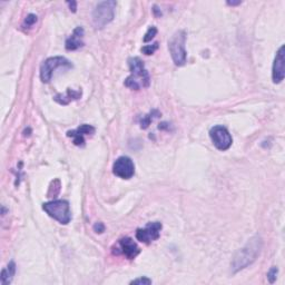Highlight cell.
I'll return each mask as SVG.
<instances>
[{
	"mask_svg": "<svg viewBox=\"0 0 285 285\" xmlns=\"http://www.w3.org/2000/svg\"><path fill=\"white\" fill-rule=\"evenodd\" d=\"M263 248V239L261 236H253L249 239L242 249L238 250L237 253L233 257V261L231 263L232 273H237L250 267L251 264L256 261V258L261 254V251Z\"/></svg>",
	"mask_w": 285,
	"mask_h": 285,
	"instance_id": "cell-1",
	"label": "cell"
},
{
	"mask_svg": "<svg viewBox=\"0 0 285 285\" xmlns=\"http://www.w3.org/2000/svg\"><path fill=\"white\" fill-rule=\"evenodd\" d=\"M130 75L125 80V86L134 91L148 87L150 83L149 74L145 68L144 61L139 57H131L128 59Z\"/></svg>",
	"mask_w": 285,
	"mask_h": 285,
	"instance_id": "cell-2",
	"label": "cell"
},
{
	"mask_svg": "<svg viewBox=\"0 0 285 285\" xmlns=\"http://www.w3.org/2000/svg\"><path fill=\"white\" fill-rule=\"evenodd\" d=\"M116 2L107 0V2L99 3L93 11V24L96 29H103L115 17Z\"/></svg>",
	"mask_w": 285,
	"mask_h": 285,
	"instance_id": "cell-3",
	"label": "cell"
},
{
	"mask_svg": "<svg viewBox=\"0 0 285 285\" xmlns=\"http://www.w3.org/2000/svg\"><path fill=\"white\" fill-rule=\"evenodd\" d=\"M186 33L184 30H179L168 40V49L172 59L176 66H184L186 62Z\"/></svg>",
	"mask_w": 285,
	"mask_h": 285,
	"instance_id": "cell-4",
	"label": "cell"
},
{
	"mask_svg": "<svg viewBox=\"0 0 285 285\" xmlns=\"http://www.w3.org/2000/svg\"><path fill=\"white\" fill-rule=\"evenodd\" d=\"M43 211H45L50 217H53L60 224H68L72 221V212L69 207V203L64 200H57L47 202L42 205Z\"/></svg>",
	"mask_w": 285,
	"mask_h": 285,
	"instance_id": "cell-5",
	"label": "cell"
},
{
	"mask_svg": "<svg viewBox=\"0 0 285 285\" xmlns=\"http://www.w3.org/2000/svg\"><path fill=\"white\" fill-rule=\"evenodd\" d=\"M59 67L71 68L73 67V65L71 64V61L65 58V57H60V56L50 57V58L43 61L40 67V79L42 83L45 84L49 83L50 79L53 77L54 71H56V69Z\"/></svg>",
	"mask_w": 285,
	"mask_h": 285,
	"instance_id": "cell-6",
	"label": "cell"
},
{
	"mask_svg": "<svg viewBox=\"0 0 285 285\" xmlns=\"http://www.w3.org/2000/svg\"><path fill=\"white\" fill-rule=\"evenodd\" d=\"M210 137L214 144V146L220 150H226L232 146L233 138L224 126H214L210 130Z\"/></svg>",
	"mask_w": 285,
	"mask_h": 285,
	"instance_id": "cell-7",
	"label": "cell"
},
{
	"mask_svg": "<svg viewBox=\"0 0 285 285\" xmlns=\"http://www.w3.org/2000/svg\"><path fill=\"white\" fill-rule=\"evenodd\" d=\"M113 173L119 179L129 180L135 174V165L127 156H120L113 165Z\"/></svg>",
	"mask_w": 285,
	"mask_h": 285,
	"instance_id": "cell-8",
	"label": "cell"
},
{
	"mask_svg": "<svg viewBox=\"0 0 285 285\" xmlns=\"http://www.w3.org/2000/svg\"><path fill=\"white\" fill-rule=\"evenodd\" d=\"M162 223L160 222H151V223H147V225L144 229H138L136 231V238L139 242L149 244L160 238L161 236V231H162Z\"/></svg>",
	"mask_w": 285,
	"mask_h": 285,
	"instance_id": "cell-9",
	"label": "cell"
},
{
	"mask_svg": "<svg viewBox=\"0 0 285 285\" xmlns=\"http://www.w3.org/2000/svg\"><path fill=\"white\" fill-rule=\"evenodd\" d=\"M113 252L115 254H123L127 258L133 259L141 253V250H139L137 244L134 242V239H131L130 237H124L118 240L116 249L114 248Z\"/></svg>",
	"mask_w": 285,
	"mask_h": 285,
	"instance_id": "cell-10",
	"label": "cell"
},
{
	"mask_svg": "<svg viewBox=\"0 0 285 285\" xmlns=\"http://www.w3.org/2000/svg\"><path fill=\"white\" fill-rule=\"evenodd\" d=\"M285 52L284 46H281L280 49L277 50L275 59L273 62V69H272V79H273L274 84H280L285 77Z\"/></svg>",
	"mask_w": 285,
	"mask_h": 285,
	"instance_id": "cell-11",
	"label": "cell"
},
{
	"mask_svg": "<svg viewBox=\"0 0 285 285\" xmlns=\"http://www.w3.org/2000/svg\"><path fill=\"white\" fill-rule=\"evenodd\" d=\"M95 133V128L91 125L84 124L79 126L77 129L69 130L67 133L68 137H72L74 144L76 146H84L85 145V136L86 135H93Z\"/></svg>",
	"mask_w": 285,
	"mask_h": 285,
	"instance_id": "cell-12",
	"label": "cell"
},
{
	"mask_svg": "<svg viewBox=\"0 0 285 285\" xmlns=\"http://www.w3.org/2000/svg\"><path fill=\"white\" fill-rule=\"evenodd\" d=\"M84 28L77 27L75 28L73 34L67 38L66 40V49L67 50H76L84 46Z\"/></svg>",
	"mask_w": 285,
	"mask_h": 285,
	"instance_id": "cell-13",
	"label": "cell"
},
{
	"mask_svg": "<svg viewBox=\"0 0 285 285\" xmlns=\"http://www.w3.org/2000/svg\"><path fill=\"white\" fill-rule=\"evenodd\" d=\"M81 97V91H74L68 88L66 94H59L55 97V100L60 105H68L72 100L79 99Z\"/></svg>",
	"mask_w": 285,
	"mask_h": 285,
	"instance_id": "cell-14",
	"label": "cell"
},
{
	"mask_svg": "<svg viewBox=\"0 0 285 285\" xmlns=\"http://www.w3.org/2000/svg\"><path fill=\"white\" fill-rule=\"evenodd\" d=\"M15 274H16V264H15V262H10L7 267L3 270L2 277H0V282H2L3 285L10 284Z\"/></svg>",
	"mask_w": 285,
	"mask_h": 285,
	"instance_id": "cell-15",
	"label": "cell"
},
{
	"mask_svg": "<svg viewBox=\"0 0 285 285\" xmlns=\"http://www.w3.org/2000/svg\"><path fill=\"white\" fill-rule=\"evenodd\" d=\"M160 115H161V114L158 113L157 111H153V112H150L148 115L143 116V118L141 120V127L144 128V129L147 128L151 120H153V118L154 117H160Z\"/></svg>",
	"mask_w": 285,
	"mask_h": 285,
	"instance_id": "cell-16",
	"label": "cell"
},
{
	"mask_svg": "<svg viewBox=\"0 0 285 285\" xmlns=\"http://www.w3.org/2000/svg\"><path fill=\"white\" fill-rule=\"evenodd\" d=\"M158 49V42H154L153 45H147V46H144L142 48V53L145 55H153L156 50Z\"/></svg>",
	"mask_w": 285,
	"mask_h": 285,
	"instance_id": "cell-17",
	"label": "cell"
},
{
	"mask_svg": "<svg viewBox=\"0 0 285 285\" xmlns=\"http://www.w3.org/2000/svg\"><path fill=\"white\" fill-rule=\"evenodd\" d=\"M156 34H157V28H156V27H154V26L149 27V28H148V30H147V33L145 34L144 41H145V42H148V41H150V40L153 39V38L156 36Z\"/></svg>",
	"mask_w": 285,
	"mask_h": 285,
	"instance_id": "cell-18",
	"label": "cell"
},
{
	"mask_svg": "<svg viewBox=\"0 0 285 285\" xmlns=\"http://www.w3.org/2000/svg\"><path fill=\"white\" fill-rule=\"evenodd\" d=\"M277 273H278V270L276 267H273L268 273V280L270 283H274L276 281V277H277Z\"/></svg>",
	"mask_w": 285,
	"mask_h": 285,
	"instance_id": "cell-19",
	"label": "cell"
},
{
	"mask_svg": "<svg viewBox=\"0 0 285 285\" xmlns=\"http://www.w3.org/2000/svg\"><path fill=\"white\" fill-rule=\"evenodd\" d=\"M36 21H37V16L34 15V14H30L26 17V19H25L24 26L25 27H31L34 24H36Z\"/></svg>",
	"mask_w": 285,
	"mask_h": 285,
	"instance_id": "cell-20",
	"label": "cell"
},
{
	"mask_svg": "<svg viewBox=\"0 0 285 285\" xmlns=\"http://www.w3.org/2000/svg\"><path fill=\"white\" fill-rule=\"evenodd\" d=\"M130 284H139V285H148V284H151V280L146 276H144V277H139V278H136V280L134 281H131Z\"/></svg>",
	"mask_w": 285,
	"mask_h": 285,
	"instance_id": "cell-21",
	"label": "cell"
},
{
	"mask_svg": "<svg viewBox=\"0 0 285 285\" xmlns=\"http://www.w3.org/2000/svg\"><path fill=\"white\" fill-rule=\"evenodd\" d=\"M94 231L101 234L103 232H105V225L103 223H96L94 225Z\"/></svg>",
	"mask_w": 285,
	"mask_h": 285,
	"instance_id": "cell-22",
	"label": "cell"
},
{
	"mask_svg": "<svg viewBox=\"0 0 285 285\" xmlns=\"http://www.w3.org/2000/svg\"><path fill=\"white\" fill-rule=\"evenodd\" d=\"M68 5L71 6V10H73L75 12L76 11V5H77V4H76L75 2H72V3H68Z\"/></svg>",
	"mask_w": 285,
	"mask_h": 285,
	"instance_id": "cell-23",
	"label": "cell"
},
{
	"mask_svg": "<svg viewBox=\"0 0 285 285\" xmlns=\"http://www.w3.org/2000/svg\"><path fill=\"white\" fill-rule=\"evenodd\" d=\"M227 4L231 5V6H236V5H239V4H240V2H237V3H230V2H229Z\"/></svg>",
	"mask_w": 285,
	"mask_h": 285,
	"instance_id": "cell-24",
	"label": "cell"
}]
</instances>
